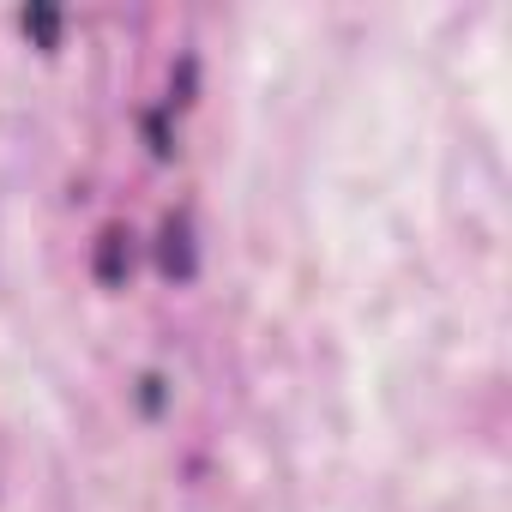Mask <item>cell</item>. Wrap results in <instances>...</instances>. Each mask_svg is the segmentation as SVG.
I'll list each match as a JSON object with an SVG mask.
<instances>
[{"label":"cell","instance_id":"cell-3","mask_svg":"<svg viewBox=\"0 0 512 512\" xmlns=\"http://www.w3.org/2000/svg\"><path fill=\"white\" fill-rule=\"evenodd\" d=\"M25 31H31L43 49H55V43H61V13H55V7H31V13H25Z\"/></svg>","mask_w":512,"mask_h":512},{"label":"cell","instance_id":"cell-1","mask_svg":"<svg viewBox=\"0 0 512 512\" xmlns=\"http://www.w3.org/2000/svg\"><path fill=\"white\" fill-rule=\"evenodd\" d=\"M157 260L169 278H193V235H187V217H169L163 223V247H157Z\"/></svg>","mask_w":512,"mask_h":512},{"label":"cell","instance_id":"cell-2","mask_svg":"<svg viewBox=\"0 0 512 512\" xmlns=\"http://www.w3.org/2000/svg\"><path fill=\"white\" fill-rule=\"evenodd\" d=\"M127 266H133V253H127V229H103V241H97V278H103V284H121V278H127Z\"/></svg>","mask_w":512,"mask_h":512}]
</instances>
